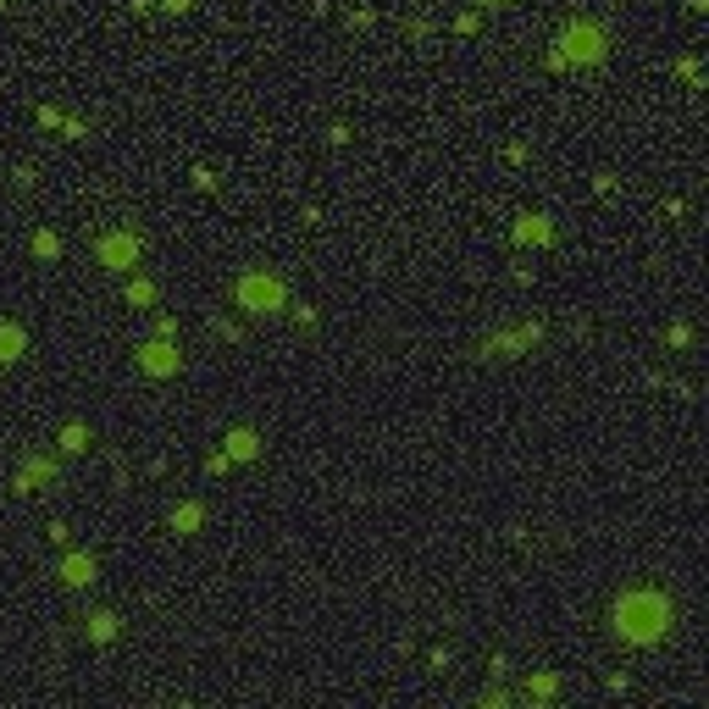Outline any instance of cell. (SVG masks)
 <instances>
[{
	"label": "cell",
	"instance_id": "6da1fadb",
	"mask_svg": "<svg viewBox=\"0 0 709 709\" xmlns=\"http://www.w3.org/2000/svg\"><path fill=\"white\" fill-rule=\"evenodd\" d=\"M610 632L632 649H654L676 632V599L660 588H626L610 604Z\"/></svg>",
	"mask_w": 709,
	"mask_h": 709
},
{
	"label": "cell",
	"instance_id": "7a4b0ae2",
	"mask_svg": "<svg viewBox=\"0 0 709 709\" xmlns=\"http://www.w3.org/2000/svg\"><path fill=\"white\" fill-rule=\"evenodd\" d=\"M610 56V28L593 23V17H571V23L554 34L549 67H599Z\"/></svg>",
	"mask_w": 709,
	"mask_h": 709
},
{
	"label": "cell",
	"instance_id": "3957f363",
	"mask_svg": "<svg viewBox=\"0 0 709 709\" xmlns=\"http://www.w3.org/2000/svg\"><path fill=\"white\" fill-rule=\"evenodd\" d=\"M233 305L244 316H283L289 311V283L277 272H266V266H244L233 277Z\"/></svg>",
	"mask_w": 709,
	"mask_h": 709
},
{
	"label": "cell",
	"instance_id": "277c9868",
	"mask_svg": "<svg viewBox=\"0 0 709 709\" xmlns=\"http://www.w3.org/2000/svg\"><path fill=\"white\" fill-rule=\"evenodd\" d=\"M543 338H549V327L543 322H516V327H499V333L477 338V361H521V355H538Z\"/></svg>",
	"mask_w": 709,
	"mask_h": 709
},
{
	"label": "cell",
	"instance_id": "5b68a950",
	"mask_svg": "<svg viewBox=\"0 0 709 709\" xmlns=\"http://www.w3.org/2000/svg\"><path fill=\"white\" fill-rule=\"evenodd\" d=\"M95 261L106 266V272L128 277L139 272V261H145V233H133V228H106L95 239Z\"/></svg>",
	"mask_w": 709,
	"mask_h": 709
},
{
	"label": "cell",
	"instance_id": "8992f818",
	"mask_svg": "<svg viewBox=\"0 0 709 709\" xmlns=\"http://www.w3.org/2000/svg\"><path fill=\"white\" fill-rule=\"evenodd\" d=\"M133 366L145 377H178L183 372V349H178V338H156L150 333L145 344L133 349Z\"/></svg>",
	"mask_w": 709,
	"mask_h": 709
},
{
	"label": "cell",
	"instance_id": "52a82bcc",
	"mask_svg": "<svg viewBox=\"0 0 709 709\" xmlns=\"http://www.w3.org/2000/svg\"><path fill=\"white\" fill-rule=\"evenodd\" d=\"M56 455H23L17 460V471H12V493H39V488H50L56 482Z\"/></svg>",
	"mask_w": 709,
	"mask_h": 709
},
{
	"label": "cell",
	"instance_id": "ba28073f",
	"mask_svg": "<svg viewBox=\"0 0 709 709\" xmlns=\"http://www.w3.org/2000/svg\"><path fill=\"white\" fill-rule=\"evenodd\" d=\"M222 455L233 460V466H250V460H261V433H255V427H228V433H222Z\"/></svg>",
	"mask_w": 709,
	"mask_h": 709
},
{
	"label": "cell",
	"instance_id": "9c48e42d",
	"mask_svg": "<svg viewBox=\"0 0 709 709\" xmlns=\"http://www.w3.org/2000/svg\"><path fill=\"white\" fill-rule=\"evenodd\" d=\"M56 577L67 582V588H89V582L100 577V565H95V554H89V549H73V554H61Z\"/></svg>",
	"mask_w": 709,
	"mask_h": 709
},
{
	"label": "cell",
	"instance_id": "30bf717a",
	"mask_svg": "<svg viewBox=\"0 0 709 709\" xmlns=\"http://www.w3.org/2000/svg\"><path fill=\"white\" fill-rule=\"evenodd\" d=\"M510 239H516V244H532V250H543V244H554V222L543 217V211H521L516 228H510Z\"/></svg>",
	"mask_w": 709,
	"mask_h": 709
},
{
	"label": "cell",
	"instance_id": "8fae6325",
	"mask_svg": "<svg viewBox=\"0 0 709 709\" xmlns=\"http://www.w3.org/2000/svg\"><path fill=\"white\" fill-rule=\"evenodd\" d=\"M205 516H211V510H205V499H178V505L167 510V527L178 532V538H194V532L205 527Z\"/></svg>",
	"mask_w": 709,
	"mask_h": 709
},
{
	"label": "cell",
	"instance_id": "7c38bea8",
	"mask_svg": "<svg viewBox=\"0 0 709 709\" xmlns=\"http://www.w3.org/2000/svg\"><path fill=\"white\" fill-rule=\"evenodd\" d=\"M156 300H161L156 277H145V272H128V277H122V305H128V311H150Z\"/></svg>",
	"mask_w": 709,
	"mask_h": 709
},
{
	"label": "cell",
	"instance_id": "4fadbf2b",
	"mask_svg": "<svg viewBox=\"0 0 709 709\" xmlns=\"http://www.w3.org/2000/svg\"><path fill=\"white\" fill-rule=\"evenodd\" d=\"M23 355H28V327L6 316V322H0V366H17Z\"/></svg>",
	"mask_w": 709,
	"mask_h": 709
},
{
	"label": "cell",
	"instance_id": "5bb4252c",
	"mask_svg": "<svg viewBox=\"0 0 709 709\" xmlns=\"http://www.w3.org/2000/svg\"><path fill=\"white\" fill-rule=\"evenodd\" d=\"M89 444H95V433H89V421H67V427H61V438H56V449H61V455H84Z\"/></svg>",
	"mask_w": 709,
	"mask_h": 709
},
{
	"label": "cell",
	"instance_id": "9a60e30c",
	"mask_svg": "<svg viewBox=\"0 0 709 709\" xmlns=\"http://www.w3.org/2000/svg\"><path fill=\"white\" fill-rule=\"evenodd\" d=\"M521 693H527L532 704H554V693H560V676H554V671H532Z\"/></svg>",
	"mask_w": 709,
	"mask_h": 709
},
{
	"label": "cell",
	"instance_id": "2e32d148",
	"mask_svg": "<svg viewBox=\"0 0 709 709\" xmlns=\"http://www.w3.org/2000/svg\"><path fill=\"white\" fill-rule=\"evenodd\" d=\"M84 637H89V643H111V637H117V615H111V610H89L84 615Z\"/></svg>",
	"mask_w": 709,
	"mask_h": 709
},
{
	"label": "cell",
	"instance_id": "e0dca14e",
	"mask_svg": "<svg viewBox=\"0 0 709 709\" xmlns=\"http://www.w3.org/2000/svg\"><path fill=\"white\" fill-rule=\"evenodd\" d=\"M28 250H34L39 261H61V250H67V244H61V233H56V228H39L34 239H28Z\"/></svg>",
	"mask_w": 709,
	"mask_h": 709
},
{
	"label": "cell",
	"instance_id": "ac0fdd59",
	"mask_svg": "<svg viewBox=\"0 0 709 709\" xmlns=\"http://www.w3.org/2000/svg\"><path fill=\"white\" fill-rule=\"evenodd\" d=\"M665 344H671V349H687V344H693V327H687V322H671V327H665Z\"/></svg>",
	"mask_w": 709,
	"mask_h": 709
},
{
	"label": "cell",
	"instance_id": "d6986e66",
	"mask_svg": "<svg viewBox=\"0 0 709 709\" xmlns=\"http://www.w3.org/2000/svg\"><path fill=\"white\" fill-rule=\"evenodd\" d=\"M233 471V460L222 455V449H211V455H205V477H228Z\"/></svg>",
	"mask_w": 709,
	"mask_h": 709
},
{
	"label": "cell",
	"instance_id": "ffe728a7",
	"mask_svg": "<svg viewBox=\"0 0 709 709\" xmlns=\"http://www.w3.org/2000/svg\"><path fill=\"white\" fill-rule=\"evenodd\" d=\"M505 704H510L505 687H482V709H505Z\"/></svg>",
	"mask_w": 709,
	"mask_h": 709
},
{
	"label": "cell",
	"instance_id": "44dd1931",
	"mask_svg": "<svg viewBox=\"0 0 709 709\" xmlns=\"http://www.w3.org/2000/svg\"><path fill=\"white\" fill-rule=\"evenodd\" d=\"M676 73H682V78H687V84H693V89H698V56H676Z\"/></svg>",
	"mask_w": 709,
	"mask_h": 709
},
{
	"label": "cell",
	"instance_id": "7402d4cb",
	"mask_svg": "<svg viewBox=\"0 0 709 709\" xmlns=\"http://www.w3.org/2000/svg\"><path fill=\"white\" fill-rule=\"evenodd\" d=\"M194 189H200V194H211V189H217V178H211V167H194Z\"/></svg>",
	"mask_w": 709,
	"mask_h": 709
},
{
	"label": "cell",
	"instance_id": "603a6c76",
	"mask_svg": "<svg viewBox=\"0 0 709 709\" xmlns=\"http://www.w3.org/2000/svg\"><path fill=\"white\" fill-rule=\"evenodd\" d=\"M61 122H67V117H61L56 106H39V128H61Z\"/></svg>",
	"mask_w": 709,
	"mask_h": 709
},
{
	"label": "cell",
	"instance_id": "cb8c5ba5",
	"mask_svg": "<svg viewBox=\"0 0 709 709\" xmlns=\"http://www.w3.org/2000/svg\"><path fill=\"white\" fill-rule=\"evenodd\" d=\"M289 311H294V322H300V327H316V311H311V305H289Z\"/></svg>",
	"mask_w": 709,
	"mask_h": 709
},
{
	"label": "cell",
	"instance_id": "d4e9b609",
	"mask_svg": "<svg viewBox=\"0 0 709 709\" xmlns=\"http://www.w3.org/2000/svg\"><path fill=\"white\" fill-rule=\"evenodd\" d=\"M161 6H167L172 17H183V12H189V6H194V0H161Z\"/></svg>",
	"mask_w": 709,
	"mask_h": 709
},
{
	"label": "cell",
	"instance_id": "484cf974",
	"mask_svg": "<svg viewBox=\"0 0 709 709\" xmlns=\"http://www.w3.org/2000/svg\"><path fill=\"white\" fill-rule=\"evenodd\" d=\"M477 6H510V0H477Z\"/></svg>",
	"mask_w": 709,
	"mask_h": 709
}]
</instances>
